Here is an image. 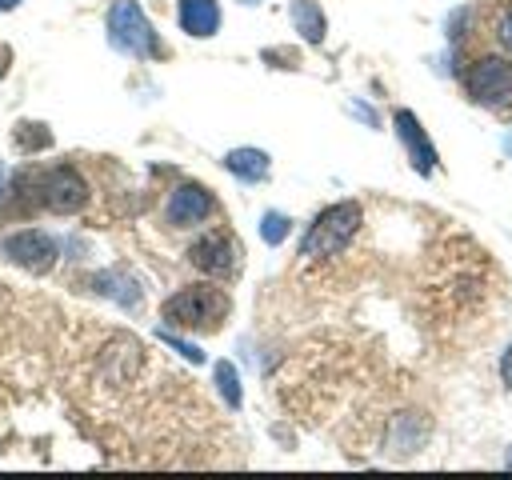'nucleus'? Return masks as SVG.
Segmentation results:
<instances>
[{
  "instance_id": "aec40b11",
  "label": "nucleus",
  "mask_w": 512,
  "mask_h": 480,
  "mask_svg": "<svg viewBox=\"0 0 512 480\" xmlns=\"http://www.w3.org/2000/svg\"><path fill=\"white\" fill-rule=\"evenodd\" d=\"M16 4H20V0H0V12H12Z\"/></svg>"
},
{
  "instance_id": "7ed1b4c3",
  "label": "nucleus",
  "mask_w": 512,
  "mask_h": 480,
  "mask_svg": "<svg viewBox=\"0 0 512 480\" xmlns=\"http://www.w3.org/2000/svg\"><path fill=\"white\" fill-rule=\"evenodd\" d=\"M108 44L124 56H136V60H148V56L164 52L152 20L144 16V8L136 0H112V8H108Z\"/></svg>"
},
{
  "instance_id": "dca6fc26",
  "label": "nucleus",
  "mask_w": 512,
  "mask_h": 480,
  "mask_svg": "<svg viewBox=\"0 0 512 480\" xmlns=\"http://www.w3.org/2000/svg\"><path fill=\"white\" fill-rule=\"evenodd\" d=\"M464 24H472V12H468V8H456V12H452V16H448V36H452V40H456V36H460V28H464Z\"/></svg>"
},
{
  "instance_id": "4be33fe9",
  "label": "nucleus",
  "mask_w": 512,
  "mask_h": 480,
  "mask_svg": "<svg viewBox=\"0 0 512 480\" xmlns=\"http://www.w3.org/2000/svg\"><path fill=\"white\" fill-rule=\"evenodd\" d=\"M504 464H508V468H512V448H508V452H504Z\"/></svg>"
},
{
  "instance_id": "6ab92c4d",
  "label": "nucleus",
  "mask_w": 512,
  "mask_h": 480,
  "mask_svg": "<svg viewBox=\"0 0 512 480\" xmlns=\"http://www.w3.org/2000/svg\"><path fill=\"white\" fill-rule=\"evenodd\" d=\"M8 68H12V48H8V44H0V80L8 76Z\"/></svg>"
},
{
  "instance_id": "2eb2a0df",
  "label": "nucleus",
  "mask_w": 512,
  "mask_h": 480,
  "mask_svg": "<svg viewBox=\"0 0 512 480\" xmlns=\"http://www.w3.org/2000/svg\"><path fill=\"white\" fill-rule=\"evenodd\" d=\"M160 340H164V344H172V348H176V352H180L184 360H192V364H204V352H200L196 344H188V340H180V336H176L172 328H164V332H160Z\"/></svg>"
},
{
  "instance_id": "9d476101",
  "label": "nucleus",
  "mask_w": 512,
  "mask_h": 480,
  "mask_svg": "<svg viewBox=\"0 0 512 480\" xmlns=\"http://www.w3.org/2000/svg\"><path fill=\"white\" fill-rule=\"evenodd\" d=\"M224 168H228L236 180H244V184H260V180L268 176L272 160H268L264 148H232V152L224 156Z\"/></svg>"
},
{
  "instance_id": "39448f33",
  "label": "nucleus",
  "mask_w": 512,
  "mask_h": 480,
  "mask_svg": "<svg viewBox=\"0 0 512 480\" xmlns=\"http://www.w3.org/2000/svg\"><path fill=\"white\" fill-rule=\"evenodd\" d=\"M0 256L8 264H16V268L32 272V276H44L56 264V256H60V244L44 228H20V232H8L0 240Z\"/></svg>"
},
{
  "instance_id": "1a4fd4ad",
  "label": "nucleus",
  "mask_w": 512,
  "mask_h": 480,
  "mask_svg": "<svg viewBox=\"0 0 512 480\" xmlns=\"http://www.w3.org/2000/svg\"><path fill=\"white\" fill-rule=\"evenodd\" d=\"M176 20H180V28H184L188 36L208 40V36H216V28H220V4H216V0H180V4H176Z\"/></svg>"
},
{
  "instance_id": "a211bd4d",
  "label": "nucleus",
  "mask_w": 512,
  "mask_h": 480,
  "mask_svg": "<svg viewBox=\"0 0 512 480\" xmlns=\"http://www.w3.org/2000/svg\"><path fill=\"white\" fill-rule=\"evenodd\" d=\"M496 36H500V44H504V48L512 52V12H508V16L500 20V28H496Z\"/></svg>"
},
{
  "instance_id": "6e6552de",
  "label": "nucleus",
  "mask_w": 512,
  "mask_h": 480,
  "mask_svg": "<svg viewBox=\"0 0 512 480\" xmlns=\"http://www.w3.org/2000/svg\"><path fill=\"white\" fill-rule=\"evenodd\" d=\"M392 124H396V136H400V144H404L412 168H416L420 176H432V168H436V144L428 140V132H424V124L416 120V112L400 108V112L392 116Z\"/></svg>"
},
{
  "instance_id": "f3484780",
  "label": "nucleus",
  "mask_w": 512,
  "mask_h": 480,
  "mask_svg": "<svg viewBox=\"0 0 512 480\" xmlns=\"http://www.w3.org/2000/svg\"><path fill=\"white\" fill-rule=\"evenodd\" d=\"M500 380H504V388L512 392V344H508V352L500 356Z\"/></svg>"
},
{
  "instance_id": "0eeeda50",
  "label": "nucleus",
  "mask_w": 512,
  "mask_h": 480,
  "mask_svg": "<svg viewBox=\"0 0 512 480\" xmlns=\"http://www.w3.org/2000/svg\"><path fill=\"white\" fill-rule=\"evenodd\" d=\"M212 212H216V200H212V192H208L204 184H196V180L176 184V188H172V196H168V208H164V216H168V224H172V228L204 224Z\"/></svg>"
},
{
  "instance_id": "5701e85b",
  "label": "nucleus",
  "mask_w": 512,
  "mask_h": 480,
  "mask_svg": "<svg viewBox=\"0 0 512 480\" xmlns=\"http://www.w3.org/2000/svg\"><path fill=\"white\" fill-rule=\"evenodd\" d=\"M240 4H260V0H240Z\"/></svg>"
},
{
  "instance_id": "20e7f679",
  "label": "nucleus",
  "mask_w": 512,
  "mask_h": 480,
  "mask_svg": "<svg viewBox=\"0 0 512 480\" xmlns=\"http://www.w3.org/2000/svg\"><path fill=\"white\" fill-rule=\"evenodd\" d=\"M464 96L488 112L512 108V60L504 56H480L464 68Z\"/></svg>"
},
{
  "instance_id": "f03ea898",
  "label": "nucleus",
  "mask_w": 512,
  "mask_h": 480,
  "mask_svg": "<svg viewBox=\"0 0 512 480\" xmlns=\"http://www.w3.org/2000/svg\"><path fill=\"white\" fill-rule=\"evenodd\" d=\"M360 204L356 200H340V204H328L324 212H316V220L308 224L304 240H300V256L304 260H328V256H340L348 248V240L360 232Z\"/></svg>"
},
{
  "instance_id": "412c9836",
  "label": "nucleus",
  "mask_w": 512,
  "mask_h": 480,
  "mask_svg": "<svg viewBox=\"0 0 512 480\" xmlns=\"http://www.w3.org/2000/svg\"><path fill=\"white\" fill-rule=\"evenodd\" d=\"M504 152H508V156H512V132H508V136H504Z\"/></svg>"
},
{
  "instance_id": "ddd939ff",
  "label": "nucleus",
  "mask_w": 512,
  "mask_h": 480,
  "mask_svg": "<svg viewBox=\"0 0 512 480\" xmlns=\"http://www.w3.org/2000/svg\"><path fill=\"white\" fill-rule=\"evenodd\" d=\"M216 388H220V396H224V404L228 408H240V376H236V368L228 364V360H220L216 364Z\"/></svg>"
},
{
  "instance_id": "f8f14e48",
  "label": "nucleus",
  "mask_w": 512,
  "mask_h": 480,
  "mask_svg": "<svg viewBox=\"0 0 512 480\" xmlns=\"http://www.w3.org/2000/svg\"><path fill=\"white\" fill-rule=\"evenodd\" d=\"M16 148L20 152H44V148H52V132L36 120H20L16 124Z\"/></svg>"
},
{
  "instance_id": "423d86ee",
  "label": "nucleus",
  "mask_w": 512,
  "mask_h": 480,
  "mask_svg": "<svg viewBox=\"0 0 512 480\" xmlns=\"http://www.w3.org/2000/svg\"><path fill=\"white\" fill-rule=\"evenodd\" d=\"M188 264H192L196 272L220 280V276H232V272H236L240 248H236V240H232L228 232L212 228V232H204V236H196V240L188 244Z\"/></svg>"
},
{
  "instance_id": "9b49d317",
  "label": "nucleus",
  "mask_w": 512,
  "mask_h": 480,
  "mask_svg": "<svg viewBox=\"0 0 512 480\" xmlns=\"http://www.w3.org/2000/svg\"><path fill=\"white\" fill-rule=\"evenodd\" d=\"M292 28L308 40V44H320L324 40V32H328V20H324V12H320V4L316 0H292Z\"/></svg>"
},
{
  "instance_id": "f257e3e1",
  "label": "nucleus",
  "mask_w": 512,
  "mask_h": 480,
  "mask_svg": "<svg viewBox=\"0 0 512 480\" xmlns=\"http://www.w3.org/2000/svg\"><path fill=\"white\" fill-rule=\"evenodd\" d=\"M228 312H232V300L216 284H188V288L172 292L160 304L164 324L168 328H180V332H216Z\"/></svg>"
},
{
  "instance_id": "4468645a",
  "label": "nucleus",
  "mask_w": 512,
  "mask_h": 480,
  "mask_svg": "<svg viewBox=\"0 0 512 480\" xmlns=\"http://www.w3.org/2000/svg\"><path fill=\"white\" fill-rule=\"evenodd\" d=\"M288 232H292V220H288L284 212H264V216H260V236H264V244H284Z\"/></svg>"
}]
</instances>
